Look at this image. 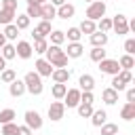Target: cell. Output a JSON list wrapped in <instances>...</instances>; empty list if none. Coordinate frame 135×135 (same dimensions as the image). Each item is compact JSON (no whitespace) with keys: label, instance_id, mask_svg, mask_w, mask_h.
<instances>
[{"label":"cell","instance_id":"obj_43","mask_svg":"<svg viewBox=\"0 0 135 135\" xmlns=\"http://www.w3.org/2000/svg\"><path fill=\"white\" fill-rule=\"evenodd\" d=\"M112 89H114L116 93H120V91H124V89H127V84H124V82H120V80H118V76H114V78H112Z\"/></svg>","mask_w":135,"mask_h":135},{"label":"cell","instance_id":"obj_7","mask_svg":"<svg viewBox=\"0 0 135 135\" xmlns=\"http://www.w3.org/2000/svg\"><path fill=\"white\" fill-rule=\"evenodd\" d=\"M63 114H65V105H63V101H53V103L49 105V118H51L53 122L61 120Z\"/></svg>","mask_w":135,"mask_h":135},{"label":"cell","instance_id":"obj_38","mask_svg":"<svg viewBox=\"0 0 135 135\" xmlns=\"http://www.w3.org/2000/svg\"><path fill=\"white\" fill-rule=\"evenodd\" d=\"M17 122H6V124H2V131H0V135H17Z\"/></svg>","mask_w":135,"mask_h":135},{"label":"cell","instance_id":"obj_4","mask_svg":"<svg viewBox=\"0 0 135 135\" xmlns=\"http://www.w3.org/2000/svg\"><path fill=\"white\" fill-rule=\"evenodd\" d=\"M112 30H114L118 36L129 34V17H127V15H122V13H118V15L112 19Z\"/></svg>","mask_w":135,"mask_h":135},{"label":"cell","instance_id":"obj_36","mask_svg":"<svg viewBox=\"0 0 135 135\" xmlns=\"http://www.w3.org/2000/svg\"><path fill=\"white\" fill-rule=\"evenodd\" d=\"M112 30V19H108V17H101L99 19V23H97V32H103V34H108Z\"/></svg>","mask_w":135,"mask_h":135},{"label":"cell","instance_id":"obj_21","mask_svg":"<svg viewBox=\"0 0 135 135\" xmlns=\"http://www.w3.org/2000/svg\"><path fill=\"white\" fill-rule=\"evenodd\" d=\"M34 32H36L38 36L46 38V36H49L51 32H53V27H51V21H42V19H40V23L36 25V30H34Z\"/></svg>","mask_w":135,"mask_h":135},{"label":"cell","instance_id":"obj_51","mask_svg":"<svg viewBox=\"0 0 135 135\" xmlns=\"http://www.w3.org/2000/svg\"><path fill=\"white\" fill-rule=\"evenodd\" d=\"M2 61H4V59H2V55H0V63H2Z\"/></svg>","mask_w":135,"mask_h":135},{"label":"cell","instance_id":"obj_33","mask_svg":"<svg viewBox=\"0 0 135 135\" xmlns=\"http://www.w3.org/2000/svg\"><path fill=\"white\" fill-rule=\"evenodd\" d=\"M34 53H38V55H44L46 53V49H49V42H46V38H40V40H34Z\"/></svg>","mask_w":135,"mask_h":135},{"label":"cell","instance_id":"obj_32","mask_svg":"<svg viewBox=\"0 0 135 135\" xmlns=\"http://www.w3.org/2000/svg\"><path fill=\"white\" fill-rule=\"evenodd\" d=\"M2 34H4V38H6V40H15V38H17V34H19V30H17V25H15V23H8V25H4V32H2Z\"/></svg>","mask_w":135,"mask_h":135},{"label":"cell","instance_id":"obj_37","mask_svg":"<svg viewBox=\"0 0 135 135\" xmlns=\"http://www.w3.org/2000/svg\"><path fill=\"white\" fill-rule=\"evenodd\" d=\"M63 34H65V38H68L70 42H80V36H82L78 27H70V30H68V32H63Z\"/></svg>","mask_w":135,"mask_h":135},{"label":"cell","instance_id":"obj_26","mask_svg":"<svg viewBox=\"0 0 135 135\" xmlns=\"http://www.w3.org/2000/svg\"><path fill=\"white\" fill-rule=\"evenodd\" d=\"M89 57H91V61L99 63V61H103V59H105V51H103V49H99V46H93V49H91V53H89Z\"/></svg>","mask_w":135,"mask_h":135},{"label":"cell","instance_id":"obj_50","mask_svg":"<svg viewBox=\"0 0 135 135\" xmlns=\"http://www.w3.org/2000/svg\"><path fill=\"white\" fill-rule=\"evenodd\" d=\"M84 2H89V4H91V2H95V0H84Z\"/></svg>","mask_w":135,"mask_h":135},{"label":"cell","instance_id":"obj_17","mask_svg":"<svg viewBox=\"0 0 135 135\" xmlns=\"http://www.w3.org/2000/svg\"><path fill=\"white\" fill-rule=\"evenodd\" d=\"M78 84H80V91H93L95 89V78L91 74H82L78 78Z\"/></svg>","mask_w":135,"mask_h":135},{"label":"cell","instance_id":"obj_25","mask_svg":"<svg viewBox=\"0 0 135 135\" xmlns=\"http://www.w3.org/2000/svg\"><path fill=\"white\" fill-rule=\"evenodd\" d=\"M0 55H2V59H4V61H8V59H15V57H17L15 46H13V44H8V42L0 49Z\"/></svg>","mask_w":135,"mask_h":135},{"label":"cell","instance_id":"obj_45","mask_svg":"<svg viewBox=\"0 0 135 135\" xmlns=\"http://www.w3.org/2000/svg\"><path fill=\"white\" fill-rule=\"evenodd\" d=\"M34 131L30 129V127H25V124H21V127H17V135H32Z\"/></svg>","mask_w":135,"mask_h":135},{"label":"cell","instance_id":"obj_30","mask_svg":"<svg viewBox=\"0 0 135 135\" xmlns=\"http://www.w3.org/2000/svg\"><path fill=\"white\" fill-rule=\"evenodd\" d=\"M17 15H15V11H6V8H0V23L2 25H8V23H13V19H15Z\"/></svg>","mask_w":135,"mask_h":135},{"label":"cell","instance_id":"obj_34","mask_svg":"<svg viewBox=\"0 0 135 135\" xmlns=\"http://www.w3.org/2000/svg\"><path fill=\"white\" fill-rule=\"evenodd\" d=\"M76 110H78L80 118H91V114H93V105H86V103H78Z\"/></svg>","mask_w":135,"mask_h":135},{"label":"cell","instance_id":"obj_9","mask_svg":"<svg viewBox=\"0 0 135 135\" xmlns=\"http://www.w3.org/2000/svg\"><path fill=\"white\" fill-rule=\"evenodd\" d=\"M15 53H17V57H21V59H30L32 53H34V49H32V44H30L27 40H19L17 46H15Z\"/></svg>","mask_w":135,"mask_h":135},{"label":"cell","instance_id":"obj_48","mask_svg":"<svg viewBox=\"0 0 135 135\" xmlns=\"http://www.w3.org/2000/svg\"><path fill=\"white\" fill-rule=\"evenodd\" d=\"M4 44H6V38H4V34H2V32H0V49H2V46H4Z\"/></svg>","mask_w":135,"mask_h":135},{"label":"cell","instance_id":"obj_12","mask_svg":"<svg viewBox=\"0 0 135 135\" xmlns=\"http://www.w3.org/2000/svg\"><path fill=\"white\" fill-rule=\"evenodd\" d=\"M74 13H76V6H74V4H70V2H65V4L57 6V17H59V19H72V17H74Z\"/></svg>","mask_w":135,"mask_h":135},{"label":"cell","instance_id":"obj_16","mask_svg":"<svg viewBox=\"0 0 135 135\" xmlns=\"http://www.w3.org/2000/svg\"><path fill=\"white\" fill-rule=\"evenodd\" d=\"M89 38H91V44H93V46L103 49V46L108 44V34H103V32H93Z\"/></svg>","mask_w":135,"mask_h":135},{"label":"cell","instance_id":"obj_42","mask_svg":"<svg viewBox=\"0 0 135 135\" xmlns=\"http://www.w3.org/2000/svg\"><path fill=\"white\" fill-rule=\"evenodd\" d=\"M135 53V38H129L124 42V55H133Z\"/></svg>","mask_w":135,"mask_h":135},{"label":"cell","instance_id":"obj_18","mask_svg":"<svg viewBox=\"0 0 135 135\" xmlns=\"http://www.w3.org/2000/svg\"><path fill=\"white\" fill-rule=\"evenodd\" d=\"M101 99H103V103L114 105V103L118 101V93H116L112 86H108V89H103V91H101Z\"/></svg>","mask_w":135,"mask_h":135},{"label":"cell","instance_id":"obj_40","mask_svg":"<svg viewBox=\"0 0 135 135\" xmlns=\"http://www.w3.org/2000/svg\"><path fill=\"white\" fill-rule=\"evenodd\" d=\"M40 6H42V4H27V13H25V15H27L30 19H32V17H38V19H40Z\"/></svg>","mask_w":135,"mask_h":135},{"label":"cell","instance_id":"obj_49","mask_svg":"<svg viewBox=\"0 0 135 135\" xmlns=\"http://www.w3.org/2000/svg\"><path fill=\"white\" fill-rule=\"evenodd\" d=\"M44 2H49V0H36V4H44Z\"/></svg>","mask_w":135,"mask_h":135},{"label":"cell","instance_id":"obj_11","mask_svg":"<svg viewBox=\"0 0 135 135\" xmlns=\"http://www.w3.org/2000/svg\"><path fill=\"white\" fill-rule=\"evenodd\" d=\"M57 17V6H53L51 2H44L42 6H40V19L42 21H51V19H55Z\"/></svg>","mask_w":135,"mask_h":135},{"label":"cell","instance_id":"obj_31","mask_svg":"<svg viewBox=\"0 0 135 135\" xmlns=\"http://www.w3.org/2000/svg\"><path fill=\"white\" fill-rule=\"evenodd\" d=\"M30 21H32V19H30L27 15H17V17H15V25H17L19 32H21V30H27V27H30Z\"/></svg>","mask_w":135,"mask_h":135},{"label":"cell","instance_id":"obj_35","mask_svg":"<svg viewBox=\"0 0 135 135\" xmlns=\"http://www.w3.org/2000/svg\"><path fill=\"white\" fill-rule=\"evenodd\" d=\"M99 129H101V135H118V124H114V122H105Z\"/></svg>","mask_w":135,"mask_h":135},{"label":"cell","instance_id":"obj_24","mask_svg":"<svg viewBox=\"0 0 135 135\" xmlns=\"http://www.w3.org/2000/svg\"><path fill=\"white\" fill-rule=\"evenodd\" d=\"M51 93H53V97L57 99V101H61L63 97H65V93H68V84H53V89H51Z\"/></svg>","mask_w":135,"mask_h":135},{"label":"cell","instance_id":"obj_19","mask_svg":"<svg viewBox=\"0 0 135 135\" xmlns=\"http://www.w3.org/2000/svg\"><path fill=\"white\" fill-rule=\"evenodd\" d=\"M105 118H108V112H105V110H93V114H91V122H93V127H101V124H105Z\"/></svg>","mask_w":135,"mask_h":135},{"label":"cell","instance_id":"obj_39","mask_svg":"<svg viewBox=\"0 0 135 135\" xmlns=\"http://www.w3.org/2000/svg\"><path fill=\"white\" fill-rule=\"evenodd\" d=\"M95 97H93V91H80V103H86V105H93Z\"/></svg>","mask_w":135,"mask_h":135},{"label":"cell","instance_id":"obj_44","mask_svg":"<svg viewBox=\"0 0 135 135\" xmlns=\"http://www.w3.org/2000/svg\"><path fill=\"white\" fill-rule=\"evenodd\" d=\"M0 8H6V11H17V0H2Z\"/></svg>","mask_w":135,"mask_h":135},{"label":"cell","instance_id":"obj_5","mask_svg":"<svg viewBox=\"0 0 135 135\" xmlns=\"http://www.w3.org/2000/svg\"><path fill=\"white\" fill-rule=\"evenodd\" d=\"M23 118H25V127H30L32 131L42 129V116H40L36 110H27V112L23 114Z\"/></svg>","mask_w":135,"mask_h":135},{"label":"cell","instance_id":"obj_29","mask_svg":"<svg viewBox=\"0 0 135 135\" xmlns=\"http://www.w3.org/2000/svg\"><path fill=\"white\" fill-rule=\"evenodd\" d=\"M17 114H15V110L13 108H6V110H0V124H6V122H13V118H15Z\"/></svg>","mask_w":135,"mask_h":135},{"label":"cell","instance_id":"obj_27","mask_svg":"<svg viewBox=\"0 0 135 135\" xmlns=\"http://www.w3.org/2000/svg\"><path fill=\"white\" fill-rule=\"evenodd\" d=\"M118 61V65H120V70H131L133 65H135V59H133V55H122L120 59H116Z\"/></svg>","mask_w":135,"mask_h":135},{"label":"cell","instance_id":"obj_14","mask_svg":"<svg viewBox=\"0 0 135 135\" xmlns=\"http://www.w3.org/2000/svg\"><path fill=\"white\" fill-rule=\"evenodd\" d=\"M82 51H84V46L80 42H70L68 44V51H63V53L68 55V59H78L82 55Z\"/></svg>","mask_w":135,"mask_h":135},{"label":"cell","instance_id":"obj_13","mask_svg":"<svg viewBox=\"0 0 135 135\" xmlns=\"http://www.w3.org/2000/svg\"><path fill=\"white\" fill-rule=\"evenodd\" d=\"M51 78H53L57 84H65V82L70 80V70H65V68H55L53 74H51Z\"/></svg>","mask_w":135,"mask_h":135},{"label":"cell","instance_id":"obj_2","mask_svg":"<svg viewBox=\"0 0 135 135\" xmlns=\"http://www.w3.org/2000/svg\"><path fill=\"white\" fill-rule=\"evenodd\" d=\"M23 84H25V91L32 93V95H42V91H44L42 78H40L36 72H27L25 78H23Z\"/></svg>","mask_w":135,"mask_h":135},{"label":"cell","instance_id":"obj_10","mask_svg":"<svg viewBox=\"0 0 135 135\" xmlns=\"http://www.w3.org/2000/svg\"><path fill=\"white\" fill-rule=\"evenodd\" d=\"M63 99H65L63 101L65 108H76L80 103V89H68V93H65Z\"/></svg>","mask_w":135,"mask_h":135},{"label":"cell","instance_id":"obj_20","mask_svg":"<svg viewBox=\"0 0 135 135\" xmlns=\"http://www.w3.org/2000/svg\"><path fill=\"white\" fill-rule=\"evenodd\" d=\"M120 118H124V120H133L135 118V103H124L122 108H120Z\"/></svg>","mask_w":135,"mask_h":135},{"label":"cell","instance_id":"obj_6","mask_svg":"<svg viewBox=\"0 0 135 135\" xmlns=\"http://www.w3.org/2000/svg\"><path fill=\"white\" fill-rule=\"evenodd\" d=\"M99 70L103 72V74H110V76H116L118 72H120V65H118V61L116 59H103V61H99Z\"/></svg>","mask_w":135,"mask_h":135},{"label":"cell","instance_id":"obj_53","mask_svg":"<svg viewBox=\"0 0 135 135\" xmlns=\"http://www.w3.org/2000/svg\"><path fill=\"white\" fill-rule=\"evenodd\" d=\"M118 135H120V133H118Z\"/></svg>","mask_w":135,"mask_h":135},{"label":"cell","instance_id":"obj_15","mask_svg":"<svg viewBox=\"0 0 135 135\" xmlns=\"http://www.w3.org/2000/svg\"><path fill=\"white\" fill-rule=\"evenodd\" d=\"M8 93H11L13 97H21V95L25 93V84H23V80L15 78V80L8 84Z\"/></svg>","mask_w":135,"mask_h":135},{"label":"cell","instance_id":"obj_23","mask_svg":"<svg viewBox=\"0 0 135 135\" xmlns=\"http://www.w3.org/2000/svg\"><path fill=\"white\" fill-rule=\"evenodd\" d=\"M49 38H51V44H55V46H61V44L65 42V34H63L61 30H53V32L49 34Z\"/></svg>","mask_w":135,"mask_h":135},{"label":"cell","instance_id":"obj_8","mask_svg":"<svg viewBox=\"0 0 135 135\" xmlns=\"http://www.w3.org/2000/svg\"><path fill=\"white\" fill-rule=\"evenodd\" d=\"M34 68H36L34 72H36L40 78H44V76H51V74H53V70H55V68H53V65H51V63H49L44 57H42V59H38V61L34 63Z\"/></svg>","mask_w":135,"mask_h":135},{"label":"cell","instance_id":"obj_1","mask_svg":"<svg viewBox=\"0 0 135 135\" xmlns=\"http://www.w3.org/2000/svg\"><path fill=\"white\" fill-rule=\"evenodd\" d=\"M46 57V61L53 65V68H65L68 65V55L63 53V49L61 46H55V44H49V49H46V53H44Z\"/></svg>","mask_w":135,"mask_h":135},{"label":"cell","instance_id":"obj_52","mask_svg":"<svg viewBox=\"0 0 135 135\" xmlns=\"http://www.w3.org/2000/svg\"><path fill=\"white\" fill-rule=\"evenodd\" d=\"M0 4H2V0H0Z\"/></svg>","mask_w":135,"mask_h":135},{"label":"cell","instance_id":"obj_46","mask_svg":"<svg viewBox=\"0 0 135 135\" xmlns=\"http://www.w3.org/2000/svg\"><path fill=\"white\" fill-rule=\"evenodd\" d=\"M127 101L135 103V89H127Z\"/></svg>","mask_w":135,"mask_h":135},{"label":"cell","instance_id":"obj_41","mask_svg":"<svg viewBox=\"0 0 135 135\" xmlns=\"http://www.w3.org/2000/svg\"><path fill=\"white\" fill-rule=\"evenodd\" d=\"M116 76H118V80H120V82H124V84H129V82L133 80V74H131V70H120Z\"/></svg>","mask_w":135,"mask_h":135},{"label":"cell","instance_id":"obj_22","mask_svg":"<svg viewBox=\"0 0 135 135\" xmlns=\"http://www.w3.org/2000/svg\"><path fill=\"white\" fill-rule=\"evenodd\" d=\"M78 30H80V34H93V32H97V23L95 21H91V19H84L80 25H78Z\"/></svg>","mask_w":135,"mask_h":135},{"label":"cell","instance_id":"obj_47","mask_svg":"<svg viewBox=\"0 0 135 135\" xmlns=\"http://www.w3.org/2000/svg\"><path fill=\"white\" fill-rule=\"evenodd\" d=\"M49 2H51L53 6H61V4H65L68 0H49Z\"/></svg>","mask_w":135,"mask_h":135},{"label":"cell","instance_id":"obj_28","mask_svg":"<svg viewBox=\"0 0 135 135\" xmlns=\"http://www.w3.org/2000/svg\"><path fill=\"white\" fill-rule=\"evenodd\" d=\"M15 78H17V72H15V70H11V68H4V70L0 72V80H2V82H6V84H11Z\"/></svg>","mask_w":135,"mask_h":135},{"label":"cell","instance_id":"obj_3","mask_svg":"<svg viewBox=\"0 0 135 135\" xmlns=\"http://www.w3.org/2000/svg\"><path fill=\"white\" fill-rule=\"evenodd\" d=\"M103 15H105V2L95 0V2H91V4L86 6V19H91V21H99Z\"/></svg>","mask_w":135,"mask_h":135}]
</instances>
